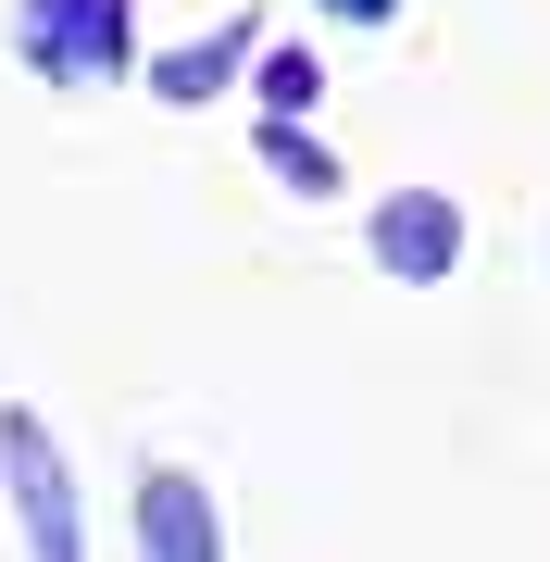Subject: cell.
Returning a JSON list of instances; mask_svg holds the SVG:
<instances>
[{
  "label": "cell",
  "mask_w": 550,
  "mask_h": 562,
  "mask_svg": "<svg viewBox=\"0 0 550 562\" xmlns=\"http://www.w3.org/2000/svg\"><path fill=\"white\" fill-rule=\"evenodd\" d=\"M0 475H13V525L25 562H88V501H76V462L38 413H0Z\"/></svg>",
  "instance_id": "cell-1"
},
{
  "label": "cell",
  "mask_w": 550,
  "mask_h": 562,
  "mask_svg": "<svg viewBox=\"0 0 550 562\" xmlns=\"http://www.w3.org/2000/svg\"><path fill=\"white\" fill-rule=\"evenodd\" d=\"M363 250H375V276L438 288L450 262H463V201H450V188H388L375 225H363Z\"/></svg>",
  "instance_id": "cell-2"
},
{
  "label": "cell",
  "mask_w": 550,
  "mask_h": 562,
  "mask_svg": "<svg viewBox=\"0 0 550 562\" xmlns=\"http://www.w3.org/2000/svg\"><path fill=\"white\" fill-rule=\"evenodd\" d=\"M138 562H225V525H213V487L150 462L138 475Z\"/></svg>",
  "instance_id": "cell-3"
},
{
  "label": "cell",
  "mask_w": 550,
  "mask_h": 562,
  "mask_svg": "<svg viewBox=\"0 0 550 562\" xmlns=\"http://www.w3.org/2000/svg\"><path fill=\"white\" fill-rule=\"evenodd\" d=\"M38 76H125V0H25Z\"/></svg>",
  "instance_id": "cell-4"
},
{
  "label": "cell",
  "mask_w": 550,
  "mask_h": 562,
  "mask_svg": "<svg viewBox=\"0 0 550 562\" xmlns=\"http://www.w3.org/2000/svg\"><path fill=\"white\" fill-rule=\"evenodd\" d=\"M250 50H263V38H250V13H225V25H213V38H188V50H164V63H150V88H164V101L188 113V101H213V88H225V76H238V63H250Z\"/></svg>",
  "instance_id": "cell-5"
},
{
  "label": "cell",
  "mask_w": 550,
  "mask_h": 562,
  "mask_svg": "<svg viewBox=\"0 0 550 562\" xmlns=\"http://www.w3.org/2000/svg\"><path fill=\"white\" fill-rule=\"evenodd\" d=\"M250 150H263V176H288L301 201H338V150L313 138L301 113H263V125H250Z\"/></svg>",
  "instance_id": "cell-6"
},
{
  "label": "cell",
  "mask_w": 550,
  "mask_h": 562,
  "mask_svg": "<svg viewBox=\"0 0 550 562\" xmlns=\"http://www.w3.org/2000/svg\"><path fill=\"white\" fill-rule=\"evenodd\" d=\"M250 88H263V113H313V101H326V63H313V50H263Z\"/></svg>",
  "instance_id": "cell-7"
},
{
  "label": "cell",
  "mask_w": 550,
  "mask_h": 562,
  "mask_svg": "<svg viewBox=\"0 0 550 562\" xmlns=\"http://www.w3.org/2000/svg\"><path fill=\"white\" fill-rule=\"evenodd\" d=\"M326 13H350V25H388V13H401V0H326Z\"/></svg>",
  "instance_id": "cell-8"
}]
</instances>
